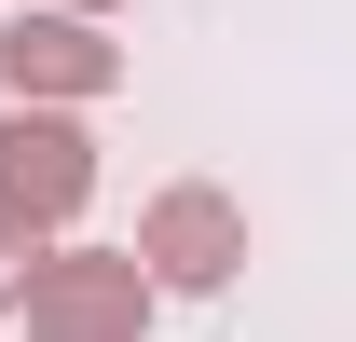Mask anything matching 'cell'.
Instances as JSON below:
<instances>
[{
  "label": "cell",
  "instance_id": "6da1fadb",
  "mask_svg": "<svg viewBox=\"0 0 356 342\" xmlns=\"http://www.w3.org/2000/svg\"><path fill=\"white\" fill-rule=\"evenodd\" d=\"M14 301H28V342H137L151 274L137 260H28Z\"/></svg>",
  "mask_w": 356,
  "mask_h": 342
},
{
  "label": "cell",
  "instance_id": "7a4b0ae2",
  "mask_svg": "<svg viewBox=\"0 0 356 342\" xmlns=\"http://www.w3.org/2000/svg\"><path fill=\"white\" fill-rule=\"evenodd\" d=\"M83 192H96L83 124H55V110H14V124H0V219H14V233H55Z\"/></svg>",
  "mask_w": 356,
  "mask_h": 342
},
{
  "label": "cell",
  "instance_id": "3957f363",
  "mask_svg": "<svg viewBox=\"0 0 356 342\" xmlns=\"http://www.w3.org/2000/svg\"><path fill=\"white\" fill-rule=\"evenodd\" d=\"M233 260H247V219H233L220 192H165V206L137 219V274H151V288H220Z\"/></svg>",
  "mask_w": 356,
  "mask_h": 342
},
{
  "label": "cell",
  "instance_id": "277c9868",
  "mask_svg": "<svg viewBox=\"0 0 356 342\" xmlns=\"http://www.w3.org/2000/svg\"><path fill=\"white\" fill-rule=\"evenodd\" d=\"M110 69H124V55L96 42L83 14H14V28H0V83L14 96H96Z\"/></svg>",
  "mask_w": 356,
  "mask_h": 342
},
{
  "label": "cell",
  "instance_id": "5b68a950",
  "mask_svg": "<svg viewBox=\"0 0 356 342\" xmlns=\"http://www.w3.org/2000/svg\"><path fill=\"white\" fill-rule=\"evenodd\" d=\"M28 260H42V247H28V233L0 219V301H14V274H28Z\"/></svg>",
  "mask_w": 356,
  "mask_h": 342
},
{
  "label": "cell",
  "instance_id": "8992f818",
  "mask_svg": "<svg viewBox=\"0 0 356 342\" xmlns=\"http://www.w3.org/2000/svg\"><path fill=\"white\" fill-rule=\"evenodd\" d=\"M69 14H96V0H69Z\"/></svg>",
  "mask_w": 356,
  "mask_h": 342
}]
</instances>
